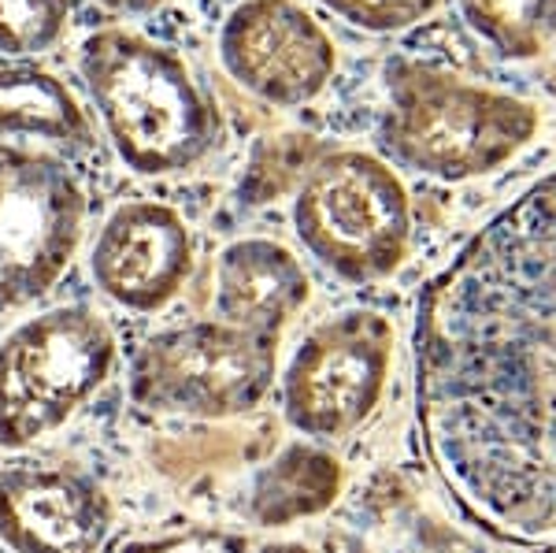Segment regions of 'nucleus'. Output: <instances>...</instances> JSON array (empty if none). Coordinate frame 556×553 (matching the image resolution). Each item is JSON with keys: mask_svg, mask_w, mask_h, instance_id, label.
Here are the masks:
<instances>
[{"mask_svg": "<svg viewBox=\"0 0 556 553\" xmlns=\"http://www.w3.org/2000/svg\"><path fill=\"white\" fill-rule=\"evenodd\" d=\"M275 364L278 335L193 319L141 345L130 364V394L152 413L227 420L267 398Z\"/></svg>", "mask_w": 556, "mask_h": 553, "instance_id": "423d86ee", "label": "nucleus"}, {"mask_svg": "<svg viewBox=\"0 0 556 553\" xmlns=\"http://www.w3.org/2000/svg\"><path fill=\"white\" fill-rule=\"evenodd\" d=\"M416 379L445 487L490 531L556 546V172L427 287Z\"/></svg>", "mask_w": 556, "mask_h": 553, "instance_id": "f257e3e1", "label": "nucleus"}, {"mask_svg": "<svg viewBox=\"0 0 556 553\" xmlns=\"http://www.w3.org/2000/svg\"><path fill=\"white\" fill-rule=\"evenodd\" d=\"M327 12L342 15L353 26L375 34H390V30H405V26L419 23L424 15L434 12L442 0H316Z\"/></svg>", "mask_w": 556, "mask_h": 553, "instance_id": "f3484780", "label": "nucleus"}, {"mask_svg": "<svg viewBox=\"0 0 556 553\" xmlns=\"http://www.w3.org/2000/svg\"><path fill=\"white\" fill-rule=\"evenodd\" d=\"M460 12L508 60H531L556 38V0H460Z\"/></svg>", "mask_w": 556, "mask_h": 553, "instance_id": "4468645a", "label": "nucleus"}, {"mask_svg": "<svg viewBox=\"0 0 556 553\" xmlns=\"http://www.w3.org/2000/svg\"><path fill=\"white\" fill-rule=\"evenodd\" d=\"M286 472H290V483H282V479L267 476V487L260 490V502H264V520H290V516L304 513L301 510V490H308V479H319L327 476V457H319V453H308V450H290L286 453Z\"/></svg>", "mask_w": 556, "mask_h": 553, "instance_id": "a211bd4d", "label": "nucleus"}, {"mask_svg": "<svg viewBox=\"0 0 556 553\" xmlns=\"http://www.w3.org/2000/svg\"><path fill=\"white\" fill-rule=\"evenodd\" d=\"M323 156V146L308 134H282V138H271L253 153V164H249V175L241 183V193L249 201H271L293 178H304L308 167Z\"/></svg>", "mask_w": 556, "mask_h": 553, "instance_id": "2eb2a0df", "label": "nucleus"}, {"mask_svg": "<svg viewBox=\"0 0 556 553\" xmlns=\"http://www.w3.org/2000/svg\"><path fill=\"white\" fill-rule=\"evenodd\" d=\"M393 324L379 312H342L304 335L282 376L286 420L312 439L353 435L382 401Z\"/></svg>", "mask_w": 556, "mask_h": 553, "instance_id": "6e6552de", "label": "nucleus"}, {"mask_svg": "<svg viewBox=\"0 0 556 553\" xmlns=\"http://www.w3.org/2000/svg\"><path fill=\"white\" fill-rule=\"evenodd\" d=\"M115 372V335L97 312L60 305L0 338V445L60 431Z\"/></svg>", "mask_w": 556, "mask_h": 553, "instance_id": "39448f33", "label": "nucleus"}, {"mask_svg": "<svg viewBox=\"0 0 556 553\" xmlns=\"http://www.w3.org/2000/svg\"><path fill=\"white\" fill-rule=\"evenodd\" d=\"M78 64L115 153L138 175L186 172L219 146V112L175 49L108 26L89 34Z\"/></svg>", "mask_w": 556, "mask_h": 553, "instance_id": "f03ea898", "label": "nucleus"}, {"mask_svg": "<svg viewBox=\"0 0 556 553\" xmlns=\"http://www.w3.org/2000/svg\"><path fill=\"white\" fill-rule=\"evenodd\" d=\"M89 272L115 305L134 312L164 309L193 272L190 227L160 201L119 204L97 235Z\"/></svg>", "mask_w": 556, "mask_h": 553, "instance_id": "9d476101", "label": "nucleus"}, {"mask_svg": "<svg viewBox=\"0 0 556 553\" xmlns=\"http://www.w3.org/2000/svg\"><path fill=\"white\" fill-rule=\"evenodd\" d=\"M112 528L101 487L71 465L0 468V542L12 553H97Z\"/></svg>", "mask_w": 556, "mask_h": 553, "instance_id": "9b49d317", "label": "nucleus"}, {"mask_svg": "<svg viewBox=\"0 0 556 553\" xmlns=\"http://www.w3.org/2000/svg\"><path fill=\"white\" fill-rule=\"evenodd\" d=\"M293 227L323 267L349 282H375L408 256L412 204L386 160L330 149L301 178Z\"/></svg>", "mask_w": 556, "mask_h": 553, "instance_id": "20e7f679", "label": "nucleus"}, {"mask_svg": "<svg viewBox=\"0 0 556 553\" xmlns=\"http://www.w3.org/2000/svg\"><path fill=\"white\" fill-rule=\"evenodd\" d=\"M175 553H204V550H175Z\"/></svg>", "mask_w": 556, "mask_h": 553, "instance_id": "aec40b11", "label": "nucleus"}, {"mask_svg": "<svg viewBox=\"0 0 556 553\" xmlns=\"http://www.w3.org/2000/svg\"><path fill=\"white\" fill-rule=\"evenodd\" d=\"M308 301V272L271 238L230 242L215 261V319L278 335Z\"/></svg>", "mask_w": 556, "mask_h": 553, "instance_id": "f8f14e48", "label": "nucleus"}, {"mask_svg": "<svg viewBox=\"0 0 556 553\" xmlns=\"http://www.w3.org/2000/svg\"><path fill=\"white\" fill-rule=\"evenodd\" d=\"M0 134L93 146V123L75 93L41 67H0Z\"/></svg>", "mask_w": 556, "mask_h": 553, "instance_id": "ddd939ff", "label": "nucleus"}, {"mask_svg": "<svg viewBox=\"0 0 556 553\" xmlns=\"http://www.w3.org/2000/svg\"><path fill=\"white\" fill-rule=\"evenodd\" d=\"M101 4L119 15H146V12H156L164 0H101Z\"/></svg>", "mask_w": 556, "mask_h": 553, "instance_id": "6ab92c4d", "label": "nucleus"}, {"mask_svg": "<svg viewBox=\"0 0 556 553\" xmlns=\"http://www.w3.org/2000/svg\"><path fill=\"white\" fill-rule=\"evenodd\" d=\"M71 0H0V52H41L60 41Z\"/></svg>", "mask_w": 556, "mask_h": 553, "instance_id": "dca6fc26", "label": "nucleus"}, {"mask_svg": "<svg viewBox=\"0 0 556 553\" xmlns=\"http://www.w3.org/2000/svg\"><path fill=\"white\" fill-rule=\"evenodd\" d=\"M219 56L238 86L278 109H301L330 86L334 41L298 0H245L219 34Z\"/></svg>", "mask_w": 556, "mask_h": 553, "instance_id": "1a4fd4ad", "label": "nucleus"}, {"mask_svg": "<svg viewBox=\"0 0 556 553\" xmlns=\"http://www.w3.org/2000/svg\"><path fill=\"white\" fill-rule=\"evenodd\" d=\"M386 115L379 146L401 167L434 178L490 175L527 149L542 115L531 101L416 60L386 67Z\"/></svg>", "mask_w": 556, "mask_h": 553, "instance_id": "7ed1b4c3", "label": "nucleus"}, {"mask_svg": "<svg viewBox=\"0 0 556 553\" xmlns=\"http://www.w3.org/2000/svg\"><path fill=\"white\" fill-rule=\"evenodd\" d=\"M86 190L60 156L0 146V316L38 301L83 242Z\"/></svg>", "mask_w": 556, "mask_h": 553, "instance_id": "0eeeda50", "label": "nucleus"}]
</instances>
